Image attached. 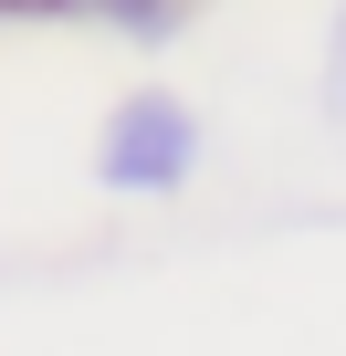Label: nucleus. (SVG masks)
<instances>
[{"label":"nucleus","mask_w":346,"mask_h":356,"mask_svg":"<svg viewBox=\"0 0 346 356\" xmlns=\"http://www.w3.org/2000/svg\"><path fill=\"white\" fill-rule=\"evenodd\" d=\"M325 115H336V136H346V11H336V53H325Z\"/></svg>","instance_id":"obj_2"},{"label":"nucleus","mask_w":346,"mask_h":356,"mask_svg":"<svg viewBox=\"0 0 346 356\" xmlns=\"http://www.w3.org/2000/svg\"><path fill=\"white\" fill-rule=\"evenodd\" d=\"M0 11H84V0H0Z\"/></svg>","instance_id":"obj_3"},{"label":"nucleus","mask_w":346,"mask_h":356,"mask_svg":"<svg viewBox=\"0 0 346 356\" xmlns=\"http://www.w3.org/2000/svg\"><path fill=\"white\" fill-rule=\"evenodd\" d=\"M189 168H200V115L157 84H136L95 136V178L116 200H168V189H189Z\"/></svg>","instance_id":"obj_1"}]
</instances>
